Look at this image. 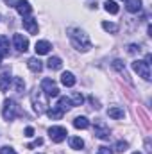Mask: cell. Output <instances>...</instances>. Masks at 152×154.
<instances>
[{"instance_id":"cell-17","label":"cell","mask_w":152,"mask_h":154,"mask_svg":"<svg viewBox=\"0 0 152 154\" xmlns=\"http://www.w3.org/2000/svg\"><path fill=\"white\" fill-rule=\"evenodd\" d=\"M74 127L75 129H88L90 127V120L86 116H77L74 120Z\"/></svg>"},{"instance_id":"cell-12","label":"cell","mask_w":152,"mask_h":154,"mask_svg":"<svg viewBox=\"0 0 152 154\" xmlns=\"http://www.w3.org/2000/svg\"><path fill=\"white\" fill-rule=\"evenodd\" d=\"M27 66H29V70L34 72V74H39V72L43 70V65H41V61H39L38 57H31V59L27 61Z\"/></svg>"},{"instance_id":"cell-8","label":"cell","mask_w":152,"mask_h":154,"mask_svg":"<svg viewBox=\"0 0 152 154\" xmlns=\"http://www.w3.org/2000/svg\"><path fill=\"white\" fill-rule=\"evenodd\" d=\"M13 43H14V47H16L20 52H25V50L29 48V39L25 38L23 34H14V36H13Z\"/></svg>"},{"instance_id":"cell-14","label":"cell","mask_w":152,"mask_h":154,"mask_svg":"<svg viewBox=\"0 0 152 154\" xmlns=\"http://www.w3.org/2000/svg\"><path fill=\"white\" fill-rule=\"evenodd\" d=\"M61 82H63V86L72 88V86L75 84V75H74L72 72H63V74H61Z\"/></svg>"},{"instance_id":"cell-6","label":"cell","mask_w":152,"mask_h":154,"mask_svg":"<svg viewBox=\"0 0 152 154\" xmlns=\"http://www.w3.org/2000/svg\"><path fill=\"white\" fill-rule=\"evenodd\" d=\"M48 134H50V140L52 142H56V143H61V142H65L66 140V129L65 127H61V125H52L50 129H48Z\"/></svg>"},{"instance_id":"cell-10","label":"cell","mask_w":152,"mask_h":154,"mask_svg":"<svg viewBox=\"0 0 152 154\" xmlns=\"http://www.w3.org/2000/svg\"><path fill=\"white\" fill-rule=\"evenodd\" d=\"M50 48H52V45H50L48 41H45V39L36 41V45H34V50H36V54H38V56H45V54H48V52H50Z\"/></svg>"},{"instance_id":"cell-33","label":"cell","mask_w":152,"mask_h":154,"mask_svg":"<svg viewBox=\"0 0 152 154\" xmlns=\"http://www.w3.org/2000/svg\"><path fill=\"white\" fill-rule=\"evenodd\" d=\"M129 52H131V54H134V52H140V47H138V45H131V47H129Z\"/></svg>"},{"instance_id":"cell-15","label":"cell","mask_w":152,"mask_h":154,"mask_svg":"<svg viewBox=\"0 0 152 154\" xmlns=\"http://www.w3.org/2000/svg\"><path fill=\"white\" fill-rule=\"evenodd\" d=\"M125 7L129 13H138V11H141V0H127Z\"/></svg>"},{"instance_id":"cell-2","label":"cell","mask_w":152,"mask_h":154,"mask_svg":"<svg viewBox=\"0 0 152 154\" xmlns=\"http://www.w3.org/2000/svg\"><path fill=\"white\" fill-rule=\"evenodd\" d=\"M20 115H23L22 109H20V106L14 100L5 99L4 106H2V116H4V120H13V118H16V116H20Z\"/></svg>"},{"instance_id":"cell-11","label":"cell","mask_w":152,"mask_h":154,"mask_svg":"<svg viewBox=\"0 0 152 154\" xmlns=\"http://www.w3.org/2000/svg\"><path fill=\"white\" fill-rule=\"evenodd\" d=\"M95 134H97L100 140H109V136H111L109 127H106L104 124H95Z\"/></svg>"},{"instance_id":"cell-35","label":"cell","mask_w":152,"mask_h":154,"mask_svg":"<svg viewBox=\"0 0 152 154\" xmlns=\"http://www.w3.org/2000/svg\"><path fill=\"white\" fill-rule=\"evenodd\" d=\"M0 59H2V56H0Z\"/></svg>"},{"instance_id":"cell-21","label":"cell","mask_w":152,"mask_h":154,"mask_svg":"<svg viewBox=\"0 0 152 154\" xmlns=\"http://www.w3.org/2000/svg\"><path fill=\"white\" fill-rule=\"evenodd\" d=\"M9 54V39L5 36H0V56H7Z\"/></svg>"},{"instance_id":"cell-23","label":"cell","mask_w":152,"mask_h":154,"mask_svg":"<svg viewBox=\"0 0 152 154\" xmlns=\"http://www.w3.org/2000/svg\"><path fill=\"white\" fill-rule=\"evenodd\" d=\"M102 29L108 31V32H118V25L111 23V22H102Z\"/></svg>"},{"instance_id":"cell-26","label":"cell","mask_w":152,"mask_h":154,"mask_svg":"<svg viewBox=\"0 0 152 154\" xmlns=\"http://www.w3.org/2000/svg\"><path fill=\"white\" fill-rule=\"evenodd\" d=\"M70 145H72V149H82L84 147V142L75 136V138H70Z\"/></svg>"},{"instance_id":"cell-31","label":"cell","mask_w":152,"mask_h":154,"mask_svg":"<svg viewBox=\"0 0 152 154\" xmlns=\"http://www.w3.org/2000/svg\"><path fill=\"white\" fill-rule=\"evenodd\" d=\"M41 143H43V140H41V138H38L36 142H32V143H29V145H27V149H32V147H36V145H41Z\"/></svg>"},{"instance_id":"cell-32","label":"cell","mask_w":152,"mask_h":154,"mask_svg":"<svg viewBox=\"0 0 152 154\" xmlns=\"http://www.w3.org/2000/svg\"><path fill=\"white\" fill-rule=\"evenodd\" d=\"M25 136H29V138L34 136V129L32 127H25Z\"/></svg>"},{"instance_id":"cell-29","label":"cell","mask_w":152,"mask_h":154,"mask_svg":"<svg viewBox=\"0 0 152 154\" xmlns=\"http://www.w3.org/2000/svg\"><path fill=\"white\" fill-rule=\"evenodd\" d=\"M97 154H113V151H111L109 147L102 145V147H99V151H97Z\"/></svg>"},{"instance_id":"cell-18","label":"cell","mask_w":152,"mask_h":154,"mask_svg":"<svg viewBox=\"0 0 152 154\" xmlns=\"http://www.w3.org/2000/svg\"><path fill=\"white\" fill-rule=\"evenodd\" d=\"M47 66L50 68V70H61V66H63V61L59 59V57H50L48 61H47Z\"/></svg>"},{"instance_id":"cell-1","label":"cell","mask_w":152,"mask_h":154,"mask_svg":"<svg viewBox=\"0 0 152 154\" xmlns=\"http://www.w3.org/2000/svg\"><path fill=\"white\" fill-rule=\"evenodd\" d=\"M68 38L72 41V45L81 52H86L91 48V41L88 38V34L81 29H68Z\"/></svg>"},{"instance_id":"cell-9","label":"cell","mask_w":152,"mask_h":154,"mask_svg":"<svg viewBox=\"0 0 152 154\" xmlns=\"http://www.w3.org/2000/svg\"><path fill=\"white\" fill-rule=\"evenodd\" d=\"M14 7H16V11H18V13H20L23 18H25V16H29V14L32 13V5H31L27 0H18Z\"/></svg>"},{"instance_id":"cell-25","label":"cell","mask_w":152,"mask_h":154,"mask_svg":"<svg viewBox=\"0 0 152 154\" xmlns=\"http://www.w3.org/2000/svg\"><path fill=\"white\" fill-rule=\"evenodd\" d=\"M113 68H114V70H118L120 74H123V77H127V72H125V66L122 65V61H120V59H116V61H113Z\"/></svg>"},{"instance_id":"cell-34","label":"cell","mask_w":152,"mask_h":154,"mask_svg":"<svg viewBox=\"0 0 152 154\" xmlns=\"http://www.w3.org/2000/svg\"><path fill=\"white\" fill-rule=\"evenodd\" d=\"M132 154H141V152H132Z\"/></svg>"},{"instance_id":"cell-5","label":"cell","mask_w":152,"mask_h":154,"mask_svg":"<svg viewBox=\"0 0 152 154\" xmlns=\"http://www.w3.org/2000/svg\"><path fill=\"white\" fill-rule=\"evenodd\" d=\"M132 70H134L140 77H143L145 81H150V63L141 61V59H136V61L132 63Z\"/></svg>"},{"instance_id":"cell-13","label":"cell","mask_w":152,"mask_h":154,"mask_svg":"<svg viewBox=\"0 0 152 154\" xmlns=\"http://www.w3.org/2000/svg\"><path fill=\"white\" fill-rule=\"evenodd\" d=\"M57 108L65 113V111H70L72 108H74V104H72V100H70V97H59V102H57Z\"/></svg>"},{"instance_id":"cell-27","label":"cell","mask_w":152,"mask_h":154,"mask_svg":"<svg viewBox=\"0 0 152 154\" xmlns=\"http://www.w3.org/2000/svg\"><path fill=\"white\" fill-rule=\"evenodd\" d=\"M14 84H16V91H18V93H22V91L25 90V82H23L22 77H14Z\"/></svg>"},{"instance_id":"cell-28","label":"cell","mask_w":152,"mask_h":154,"mask_svg":"<svg viewBox=\"0 0 152 154\" xmlns=\"http://www.w3.org/2000/svg\"><path fill=\"white\" fill-rule=\"evenodd\" d=\"M127 147H129V143L120 140V142L116 143V152H125V151H127Z\"/></svg>"},{"instance_id":"cell-30","label":"cell","mask_w":152,"mask_h":154,"mask_svg":"<svg viewBox=\"0 0 152 154\" xmlns=\"http://www.w3.org/2000/svg\"><path fill=\"white\" fill-rule=\"evenodd\" d=\"M0 154H16V151H14L13 147H7V145H5V147L0 149Z\"/></svg>"},{"instance_id":"cell-16","label":"cell","mask_w":152,"mask_h":154,"mask_svg":"<svg viewBox=\"0 0 152 154\" xmlns=\"http://www.w3.org/2000/svg\"><path fill=\"white\" fill-rule=\"evenodd\" d=\"M108 115L111 116V118H114V120H118V118H123L125 116V111L122 108H118V106H113V108L108 109Z\"/></svg>"},{"instance_id":"cell-24","label":"cell","mask_w":152,"mask_h":154,"mask_svg":"<svg viewBox=\"0 0 152 154\" xmlns=\"http://www.w3.org/2000/svg\"><path fill=\"white\" fill-rule=\"evenodd\" d=\"M70 100H72V104H74V106H82V102H84V97H82L81 93H72Z\"/></svg>"},{"instance_id":"cell-22","label":"cell","mask_w":152,"mask_h":154,"mask_svg":"<svg viewBox=\"0 0 152 154\" xmlns=\"http://www.w3.org/2000/svg\"><path fill=\"white\" fill-rule=\"evenodd\" d=\"M104 9H106L108 13H111V14H116V13H118V4L113 2V0H108V2L104 4Z\"/></svg>"},{"instance_id":"cell-3","label":"cell","mask_w":152,"mask_h":154,"mask_svg":"<svg viewBox=\"0 0 152 154\" xmlns=\"http://www.w3.org/2000/svg\"><path fill=\"white\" fill-rule=\"evenodd\" d=\"M43 95H45V93L41 91V88H39V90L36 88V90L32 91V95H31L32 104H34V111H36L38 115L45 113V111H47V106H48V104H47V99H45Z\"/></svg>"},{"instance_id":"cell-20","label":"cell","mask_w":152,"mask_h":154,"mask_svg":"<svg viewBox=\"0 0 152 154\" xmlns=\"http://www.w3.org/2000/svg\"><path fill=\"white\" fill-rule=\"evenodd\" d=\"M47 115H48V118H52V120H59V118H63V111L56 106V108H52V109H47Z\"/></svg>"},{"instance_id":"cell-7","label":"cell","mask_w":152,"mask_h":154,"mask_svg":"<svg viewBox=\"0 0 152 154\" xmlns=\"http://www.w3.org/2000/svg\"><path fill=\"white\" fill-rule=\"evenodd\" d=\"M23 29L29 32V34H38V20L31 18V16H25L23 18Z\"/></svg>"},{"instance_id":"cell-4","label":"cell","mask_w":152,"mask_h":154,"mask_svg":"<svg viewBox=\"0 0 152 154\" xmlns=\"http://www.w3.org/2000/svg\"><path fill=\"white\" fill-rule=\"evenodd\" d=\"M41 91H43V93H45V97H48V99H52V97H57V95H59V88H57L56 81H54V79H50V77H45V79L41 81Z\"/></svg>"},{"instance_id":"cell-19","label":"cell","mask_w":152,"mask_h":154,"mask_svg":"<svg viewBox=\"0 0 152 154\" xmlns=\"http://www.w3.org/2000/svg\"><path fill=\"white\" fill-rule=\"evenodd\" d=\"M11 86V75L9 74H2L0 75V91H7Z\"/></svg>"}]
</instances>
